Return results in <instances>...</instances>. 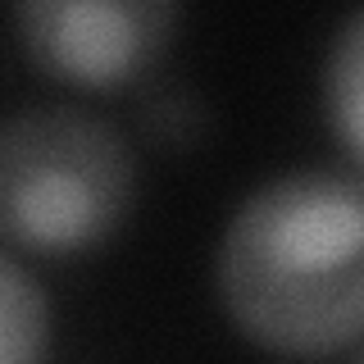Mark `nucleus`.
<instances>
[{
  "label": "nucleus",
  "mask_w": 364,
  "mask_h": 364,
  "mask_svg": "<svg viewBox=\"0 0 364 364\" xmlns=\"http://www.w3.org/2000/svg\"><path fill=\"white\" fill-rule=\"evenodd\" d=\"M132 210V155L105 119L28 109L0 136V232L9 250L82 255Z\"/></svg>",
  "instance_id": "f03ea898"
},
{
  "label": "nucleus",
  "mask_w": 364,
  "mask_h": 364,
  "mask_svg": "<svg viewBox=\"0 0 364 364\" xmlns=\"http://www.w3.org/2000/svg\"><path fill=\"white\" fill-rule=\"evenodd\" d=\"M178 0H14L23 55L82 91L141 82L173 37Z\"/></svg>",
  "instance_id": "7ed1b4c3"
},
{
  "label": "nucleus",
  "mask_w": 364,
  "mask_h": 364,
  "mask_svg": "<svg viewBox=\"0 0 364 364\" xmlns=\"http://www.w3.org/2000/svg\"><path fill=\"white\" fill-rule=\"evenodd\" d=\"M219 296L237 333L273 355H337L364 337V178L301 168L232 214Z\"/></svg>",
  "instance_id": "f257e3e1"
},
{
  "label": "nucleus",
  "mask_w": 364,
  "mask_h": 364,
  "mask_svg": "<svg viewBox=\"0 0 364 364\" xmlns=\"http://www.w3.org/2000/svg\"><path fill=\"white\" fill-rule=\"evenodd\" d=\"M50 318H46L41 291L28 282L14 255L0 264V360L5 364H28L46 355V337H50Z\"/></svg>",
  "instance_id": "39448f33"
},
{
  "label": "nucleus",
  "mask_w": 364,
  "mask_h": 364,
  "mask_svg": "<svg viewBox=\"0 0 364 364\" xmlns=\"http://www.w3.org/2000/svg\"><path fill=\"white\" fill-rule=\"evenodd\" d=\"M323 91H328L333 132L341 136V146L364 168V9L337 32V46L328 55Z\"/></svg>",
  "instance_id": "20e7f679"
}]
</instances>
